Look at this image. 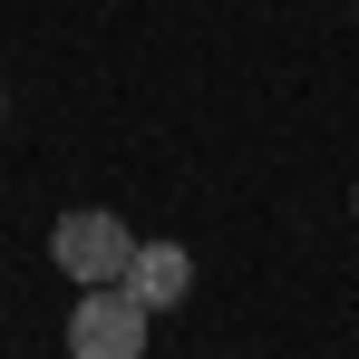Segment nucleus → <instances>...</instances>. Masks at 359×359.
Returning <instances> with one entry per match:
<instances>
[{
	"instance_id": "f257e3e1",
	"label": "nucleus",
	"mask_w": 359,
	"mask_h": 359,
	"mask_svg": "<svg viewBox=\"0 0 359 359\" xmlns=\"http://www.w3.org/2000/svg\"><path fill=\"white\" fill-rule=\"evenodd\" d=\"M136 243H146V233H126V214H107V204H68L59 224H49V262H59L78 292H97V282H126Z\"/></svg>"
},
{
	"instance_id": "f03ea898",
	"label": "nucleus",
	"mask_w": 359,
	"mask_h": 359,
	"mask_svg": "<svg viewBox=\"0 0 359 359\" xmlns=\"http://www.w3.org/2000/svg\"><path fill=\"white\" fill-rule=\"evenodd\" d=\"M146 301L126 292V282H97V292H78L68 311V359H146Z\"/></svg>"
},
{
	"instance_id": "7ed1b4c3",
	"label": "nucleus",
	"mask_w": 359,
	"mask_h": 359,
	"mask_svg": "<svg viewBox=\"0 0 359 359\" xmlns=\"http://www.w3.org/2000/svg\"><path fill=\"white\" fill-rule=\"evenodd\" d=\"M126 292L146 301V311H175L194 292V252L184 243H136V262H126Z\"/></svg>"
},
{
	"instance_id": "20e7f679",
	"label": "nucleus",
	"mask_w": 359,
	"mask_h": 359,
	"mask_svg": "<svg viewBox=\"0 0 359 359\" xmlns=\"http://www.w3.org/2000/svg\"><path fill=\"white\" fill-rule=\"evenodd\" d=\"M0 117H10V97H0Z\"/></svg>"
}]
</instances>
